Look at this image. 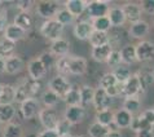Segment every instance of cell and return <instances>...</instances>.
<instances>
[{
	"instance_id": "1",
	"label": "cell",
	"mask_w": 154,
	"mask_h": 137,
	"mask_svg": "<svg viewBox=\"0 0 154 137\" xmlns=\"http://www.w3.org/2000/svg\"><path fill=\"white\" fill-rule=\"evenodd\" d=\"M40 89L42 84L39 83V80H34L31 78L25 79L23 83L16 87V101L22 104L29 98H35V96L39 95Z\"/></svg>"
},
{
	"instance_id": "2",
	"label": "cell",
	"mask_w": 154,
	"mask_h": 137,
	"mask_svg": "<svg viewBox=\"0 0 154 137\" xmlns=\"http://www.w3.org/2000/svg\"><path fill=\"white\" fill-rule=\"evenodd\" d=\"M63 25H61L56 21L54 18L52 20H47L44 23L40 26V34L45 39H48L51 41H54L62 38V32H63Z\"/></svg>"
},
{
	"instance_id": "3",
	"label": "cell",
	"mask_w": 154,
	"mask_h": 137,
	"mask_svg": "<svg viewBox=\"0 0 154 137\" xmlns=\"http://www.w3.org/2000/svg\"><path fill=\"white\" fill-rule=\"evenodd\" d=\"M38 117H39V122L42 126L44 127V129H56L60 120H61V119L58 118L57 111L53 108L42 109Z\"/></svg>"
},
{
	"instance_id": "4",
	"label": "cell",
	"mask_w": 154,
	"mask_h": 137,
	"mask_svg": "<svg viewBox=\"0 0 154 137\" xmlns=\"http://www.w3.org/2000/svg\"><path fill=\"white\" fill-rule=\"evenodd\" d=\"M110 9V3L109 2H87V14L91 20L100 18V17L108 16Z\"/></svg>"
},
{
	"instance_id": "5",
	"label": "cell",
	"mask_w": 154,
	"mask_h": 137,
	"mask_svg": "<svg viewBox=\"0 0 154 137\" xmlns=\"http://www.w3.org/2000/svg\"><path fill=\"white\" fill-rule=\"evenodd\" d=\"M113 104V98L108 95V92L102 88H96L95 89V97H93V108L97 113L104 110H109L110 106Z\"/></svg>"
},
{
	"instance_id": "6",
	"label": "cell",
	"mask_w": 154,
	"mask_h": 137,
	"mask_svg": "<svg viewBox=\"0 0 154 137\" xmlns=\"http://www.w3.org/2000/svg\"><path fill=\"white\" fill-rule=\"evenodd\" d=\"M38 14L45 20H52L60 11V4L57 2H39L35 5Z\"/></svg>"
},
{
	"instance_id": "7",
	"label": "cell",
	"mask_w": 154,
	"mask_h": 137,
	"mask_svg": "<svg viewBox=\"0 0 154 137\" xmlns=\"http://www.w3.org/2000/svg\"><path fill=\"white\" fill-rule=\"evenodd\" d=\"M49 89H51V91H53L57 96L63 98L66 96V93L71 89V84L69 83V80H67L65 76L56 75L49 82Z\"/></svg>"
},
{
	"instance_id": "8",
	"label": "cell",
	"mask_w": 154,
	"mask_h": 137,
	"mask_svg": "<svg viewBox=\"0 0 154 137\" xmlns=\"http://www.w3.org/2000/svg\"><path fill=\"white\" fill-rule=\"evenodd\" d=\"M21 115L23 119H32L40 113V105L36 98H29L20 105Z\"/></svg>"
},
{
	"instance_id": "9",
	"label": "cell",
	"mask_w": 154,
	"mask_h": 137,
	"mask_svg": "<svg viewBox=\"0 0 154 137\" xmlns=\"http://www.w3.org/2000/svg\"><path fill=\"white\" fill-rule=\"evenodd\" d=\"M136 56L139 62H148L154 58V44L152 41L143 40L136 45Z\"/></svg>"
},
{
	"instance_id": "10",
	"label": "cell",
	"mask_w": 154,
	"mask_h": 137,
	"mask_svg": "<svg viewBox=\"0 0 154 137\" xmlns=\"http://www.w3.org/2000/svg\"><path fill=\"white\" fill-rule=\"evenodd\" d=\"M122 9H123V13H125L126 17V21L132 23H136L141 21V16H143V9H141V5L140 4H136V3H126L122 5Z\"/></svg>"
},
{
	"instance_id": "11",
	"label": "cell",
	"mask_w": 154,
	"mask_h": 137,
	"mask_svg": "<svg viewBox=\"0 0 154 137\" xmlns=\"http://www.w3.org/2000/svg\"><path fill=\"white\" fill-rule=\"evenodd\" d=\"M144 91L141 85L140 78L137 74H132V76L125 83V97H139V95Z\"/></svg>"
},
{
	"instance_id": "12",
	"label": "cell",
	"mask_w": 154,
	"mask_h": 137,
	"mask_svg": "<svg viewBox=\"0 0 154 137\" xmlns=\"http://www.w3.org/2000/svg\"><path fill=\"white\" fill-rule=\"evenodd\" d=\"M47 67L43 65L39 58H34L27 63V72H29V78H31L34 80H40L45 76L47 74Z\"/></svg>"
},
{
	"instance_id": "13",
	"label": "cell",
	"mask_w": 154,
	"mask_h": 137,
	"mask_svg": "<svg viewBox=\"0 0 154 137\" xmlns=\"http://www.w3.org/2000/svg\"><path fill=\"white\" fill-rule=\"evenodd\" d=\"M93 31H95V30H93L92 22L91 21H87V20L79 21L74 26V35H75V38H78L79 40H88Z\"/></svg>"
},
{
	"instance_id": "14",
	"label": "cell",
	"mask_w": 154,
	"mask_h": 137,
	"mask_svg": "<svg viewBox=\"0 0 154 137\" xmlns=\"http://www.w3.org/2000/svg\"><path fill=\"white\" fill-rule=\"evenodd\" d=\"M85 117V110L82 105L79 106H67L65 110V118L70 124H78L84 119Z\"/></svg>"
},
{
	"instance_id": "15",
	"label": "cell",
	"mask_w": 154,
	"mask_h": 137,
	"mask_svg": "<svg viewBox=\"0 0 154 137\" xmlns=\"http://www.w3.org/2000/svg\"><path fill=\"white\" fill-rule=\"evenodd\" d=\"M88 68V62L84 57H71L70 58V66L69 72L70 75H84Z\"/></svg>"
},
{
	"instance_id": "16",
	"label": "cell",
	"mask_w": 154,
	"mask_h": 137,
	"mask_svg": "<svg viewBox=\"0 0 154 137\" xmlns=\"http://www.w3.org/2000/svg\"><path fill=\"white\" fill-rule=\"evenodd\" d=\"M69 50H70V43L65 38H60V39L51 43V53H53L58 58L67 56Z\"/></svg>"
},
{
	"instance_id": "17",
	"label": "cell",
	"mask_w": 154,
	"mask_h": 137,
	"mask_svg": "<svg viewBox=\"0 0 154 137\" xmlns=\"http://www.w3.org/2000/svg\"><path fill=\"white\" fill-rule=\"evenodd\" d=\"M149 31H150V26H149V23L144 20H141L136 23H132L130 29H128L130 35L132 38H135V39H143V38L148 35Z\"/></svg>"
},
{
	"instance_id": "18",
	"label": "cell",
	"mask_w": 154,
	"mask_h": 137,
	"mask_svg": "<svg viewBox=\"0 0 154 137\" xmlns=\"http://www.w3.org/2000/svg\"><path fill=\"white\" fill-rule=\"evenodd\" d=\"M132 119H134V115L131 113H128L126 109H119L117 113H114V123L119 129H123V128H130Z\"/></svg>"
},
{
	"instance_id": "19",
	"label": "cell",
	"mask_w": 154,
	"mask_h": 137,
	"mask_svg": "<svg viewBox=\"0 0 154 137\" xmlns=\"http://www.w3.org/2000/svg\"><path fill=\"white\" fill-rule=\"evenodd\" d=\"M108 18L110 21V23H112V26H114V27L123 26V25L127 22L122 7H118V5L110 7L109 13H108Z\"/></svg>"
},
{
	"instance_id": "20",
	"label": "cell",
	"mask_w": 154,
	"mask_h": 137,
	"mask_svg": "<svg viewBox=\"0 0 154 137\" xmlns=\"http://www.w3.org/2000/svg\"><path fill=\"white\" fill-rule=\"evenodd\" d=\"M25 35H26V31H23L21 27L16 26L14 23H9L8 27L5 29V31H4V39L13 43H17L18 40L23 39Z\"/></svg>"
},
{
	"instance_id": "21",
	"label": "cell",
	"mask_w": 154,
	"mask_h": 137,
	"mask_svg": "<svg viewBox=\"0 0 154 137\" xmlns=\"http://www.w3.org/2000/svg\"><path fill=\"white\" fill-rule=\"evenodd\" d=\"M113 45L112 44H105L102 47H96V48H92V58L95 59L96 62H106V59L109 58L110 53L113 52Z\"/></svg>"
},
{
	"instance_id": "22",
	"label": "cell",
	"mask_w": 154,
	"mask_h": 137,
	"mask_svg": "<svg viewBox=\"0 0 154 137\" xmlns=\"http://www.w3.org/2000/svg\"><path fill=\"white\" fill-rule=\"evenodd\" d=\"M63 5H65V8L75 18L82 16L84 12L87 11V2H82V0H69V2H66Z\"/></svg>"
},
{
	"instance_id": "23",
	"label": "cell",
	"mask_w": 154,
	"mask_h": 137,
	"mask_svg": "<svg viewBox=\"0 0 154 137\" xmlns=\"http://www.w3.org/2000/svg\"><path fill=\"white\" fill-rule=\"evenodd\" d=\"M13 23L23 30V31H29L32 27V17L29 12H18L14 17Z\"/></svg>"
},
{
	"instance_id": "24",
	"label": "cell",
	"mask_w": 154,
	"mask_h": 137,
	"mask_svg": "<svg viewBox=\"0 0 154 137\" xmlns=\"http://www.w3.org/2000/svg\"><path fill=\"white\" fill-rule=\"evenodd\" d=\"M122 58V63L125 65H132L137 61V56H136V47L132 44H127L119 50Z\"/></svg>"
},
{
	"instance_id": "25",
	"label": "cell",
	"mask_w": 154,
	"mask_h": 137,
	"mask_svg": "<svg viewBox=\"0 0 154 137\" xmlns=\"http://www.w3.org/2000/svg\"><path fill=\"white\" fill-rule=\"evenodd\" d=\"M23 68V61L18 56H13V57L8 58L5 61V72L8 75H16Z\"/></svg>"
},
{
	"instance_id": "26",
	"label": "cell",
	"mask_w": 154,
	"mask_h": 137,
	"mask_svg": "<svg viewBox=\"0 0 154 137\" xmlns=\"http://www.w3.org/2000/svg\"><path fill=\"white\" fill-rule=\"evenodd\" d=\"M16 101V87L11 84H3L0 95V105H12Z\"/></svg>"
},
{
	"instance_id": "27",
	"label": "cell",
	"mask_w": 154,
	"mask_h": 137,
	"mask_svg": "<svg viewBox=\"0 0 154 137\" xmlns=\"http://www.w3.org/2000/svg\"><path fill=\"white\" fill-rule=\"evenodd\" d=\"M88 41L91 43L92 48H96V47H102L105 44H110V36L108 32L93 31L91 38L88 39Z\"/></svg>"
},
{
	"instance_id": "28",
	"label": "cell",
	"mask_w": 154,
	"mask_h": 137,
	"mask_svg": "<svg viewBox=\"0 0 154 137\" xmlns=\"http://www.w3.org/2000/svg\"><path fill=\"white\" fill-rule=\"evenodd\" d=\"M14 50H16V43L9 41L7 39L0 40V58L2 59H7L13 57L14 56Z\"/></svg>"
},
{
	"instance_id": "29",
	"label": "cell",
	"mask_w": 154,
	"mask_h": 137,
	"mask_svg": "<svg viewBox=\"0 0 154 137\" xmlns=\"http://www.w3.org/2000/svg\"><path fill=\"white\" fill-rule=\"evenodd\" d=\"M62 100L67 106L82 105V100H80V89L78 87H71V89L66 93V96L63 97Z\"/></svg>"
},
{
	"instance_id": "30",
	"label": "cell",
	"mask_w": 154,
	"mask_h": 137,
	"mask_svg": "<svg viewBox=\"0 0 154 137\" xmlns=\"http://www.w3.org/2000/svg\"><path fill=\"white\" fill-rule=\"evenodd\" d=\"M109 127L108 126H102V124L93 122L91 126L88 127V136L89 137H106L109 135Z\"/></svg>"
},
{
	"instance_id": "31",
	"label": "cell",
	"mask_w": 154,
	"mask_h": 137,
	"mask_svg": "<svg viewBox=\"0 0 154 137\" xmlns=\"http://www.w3.org/2000/svg\"><path fill=\"white\" fill-rule=\"evenodd\" d=\"M23 129L18 123H8L3 128V137H22Z\"/></svg>"
},
{
	"instance_id": "32",
	"label": "cell",
	"mask_w": 154,
	"mask_h": 137,
	"mask_svg": "<svg viewBox=\"0 0 154 137\" xmlns=\"http://www.w3.org/2000/svg\"><path fill=\"white\" fill-rule=\"evenodd\" d=\"M112 72H113V75L115 76V79H117L118 83H126L127 80L132 76L128 66L127 65H123V63H122V65H119L118 67L113 68Z\"/></svg>"
},
{
	"instance_id": "33",
	"label": "cell",
	"mask_w": 154,
	"mask_h": 137,
	"mask_svg": "<svg viewBox=\"0 0 154 137\" xmlns=\"http://www.w3.org/2000/svg\"><path fill=\"white\" fill-rule=\"evenodd\" d=\"M16 115L13 105H0V123H11Z\"/></svg>"
},
{
	"instance_id": "34",
	"label": "cell",
	"mask_w": 154,
	"mask_h": 137,
	"mask_svg": "<svg viewBox=\"0 0 154 137\" xmlns=\"http://www.w3.org/2000/svg\"><path fill=\"white\" fill-rule=\"evenodd\" d=\"M91 22H92V26H93V30H95V31L108 32L110 30V27H113L112 23H110V21H109V18H108V16L91 20Z\"/></svg>"
},
{
	"instance_id": "35",
	"label": "cell",
	"mask_w": 154,
	"mask_h": 137,
	"mask_svg": "<svg viewBox=\"0 0 154 137\" xmlns=\"http://www.w3.org/2000/svg\"><path fill=\"white\" fill-rule=\"evenodd\" d=\"M60 98H61V97L57 96L53 91H51V89L48 88L44 93H43L42 101H43V104L45 105V108H54V106L58 104Z\"/></svg>"
},
{
	"instance_id": "36",
	"label": "cell",
	"mask_w": 154,
	"mask_h": 137,
	"mask_svg": "<svg viewBox=\"0 0 154 137\" xmlns=\"http://www.w3.org/2000/svg\"><path fill=\"white\" fill-rule=\"evenodd\" d=\"M123 109H126L132 115L139 113L141 109V102L139 100V97H127L125 100V104H123Z\"/></svg>"
},
{
	"instance_id": "37",
	"label": "cell",
	"mask_w": 154,
	"mask_h": 137,
	"mask_svg": "<svg viewBox=\"0 0 154 137\" xmlns=\"http://www.w3.org/2000/svg\"><path fill=\"white\" fill-rule=\"evenodd\" d=\"M70 56H65V57H60L57 58V62H56V70L58 72V75H70L69 72V66H70Z\"/></svg>"
},
{
	"instance_id": "38",
	"label": "cell",
	"mask_w": 154,
	"mask_h": 137,
	"mask_svg": "<svg viewBox=\"0 0 154 137\" xmlns=\"http://www.w3.org/2000/svg\"><path fill=\"white\" fill-rule=\"evenodd\" d=\"M80 100L82 105H89L93 104V97H95V89L89 85H83L80 87Z\"/></svg>"
},
{
	"instance_id": "39",
	"label": "cell",
	"mask_w": 154,
	"mask_h": 137,
	"mask_svg": "<svg viewBox=\"0 0 154 137\" xmlns=\"http://www.w3.org/2000/svg\"><path fill=\"white\" fill-rule=\"evenodd\" d=\"M54 20L56 21H58L61 25H70V23H72L74 22V20H75V17L72 16L69 11L66 9V8H60V11L57 12V14H56V17H54Z\"/></svg>"
},
{
	"instance_id": "40",
	"label": "cell",
	"mask_w": 154,
	"mask_h": 137,
	"mask_svg": "<svg viewBox=\"0 0 154 137\" xmlns=\"http://www.w3.org/2000/svg\"><path fill=\"white\" fill-rule=\"evenodd\" d=\"M96 122L102 124V126H110L113 122H114V113L112 110H104V111H100L97 113L96 115Z\"/></svg>"
},
{
	"instance_id": "41",
	"label": "cell",
	"mask_w": 154,
	"mask_h": 137,
	"mask_svg": "<svg viewBox=\"0 0 154 137\" xmlns=\"http://www.w3.org/2000/svg\"><path fill=\"white\" fill-rule=\"evenodd\" d=\"M118 82L117 79H115V76L113 75V72H108V74H104L100 78V82H98V84H100V88L105 89V91H108L109 88H112L113 85H115Z\"/></svg>"
},
{
	"instance_id": "42",
	"label": "cell",
	"mask_w": 154,
	"mask_h": 137,
	"mask_svg": "<svg viewBox=\"0 0 154 137\" xmlns=\"http://www.w3.org/2000/svg\"><path fill=\"white\" fill-rule=\"evenodd\" d=\"M38 58H39L43 65L47 67V70H49V68L52 67V66H56L57 58H56V56H54L53 53H51V52H44V53H42Z\"/></svg>"
},
{
	"instance_id": "43",
	"label": "cell",
	"mask_w": 154,
	"mask_h": 137,
	"mask_svg": "<svg viewBox=\"0 0 154 137\" xmlns=\"http://www.w3.org/2000/svg\"><path fill=\"white\" fill-rule=\"evenodd\" d=\"M139 78H140V82H141V85H143V88L145 89L146 85H150L153 82H154V76L152 74V70H143L137 72Z\"/></svg>"
},
{
	"instance_id": "44",
	"label": "cell",
	"mask_w": 154,
	"mask_h": 137,
	"mask_svg": "<svg viewBox=\"0 0 154 137\" xmlns=\"http://www.w3.org/2000/svg\"><path fill=\"white\" fill-rule=\"evenodd\" d=\"M106 65H108L109 67H112V68H115L119 65H122V58H121L119 50H113V52L110 53L109 58L106 59Z\"/></svg>"
},
{
	"instance_id": "45",
	"label": "cell",
	"mask_w": 154,
	"mask_h": 137,
	"mask_svg": "<svg viewBox=\"0 0 154 137\" xmlns=\"http://www.w3.org/2000/svg\"><path fill=\"white\" fill-rule=\"evenodd\" d=\"M106 92H108V95L112 98L125 96V83H117L112 88H109Z\"/></svg>"
},
{
	"instance_id": "46",
	"label": "cell",
	"mask_w": 154,
	"mask_h": 137,
	"mask_svg": "<svg viewBox=\"0 0 154 137\" xmlns=\"http://www.w3.org/2000/svg\"><path fill=\"white\" fill-rule=\"evenodd\" d=\"M71 127H72V124H70L66 119H61L56 128V132L58 133V136L69 135V133H71Z\"/></svg>"
},
{
	"instance_id": "47",
	"label": "cell",
	"mask_w": 154,
	"mask_h": 137,
	"mask_svg": "<svg viewBox=\"0 0 154 137\" xmlns=\"http://www.w3.org/2000/svg\"><path fill=\"white\" fill-rule=\"evenodd\" d=\"M140 5L143 12L148 14H154V0H145V2H141Z\"/></svg>"
},
{
	"instance_id": "48",
	"label": "cell",
	"mask_w": 154,
	"mask_h": 137,
	"mask_svg": "<svg viewBox=\"0 0 154 137\" xmlns=\"http://www.w3.org/2000/svg\"><path fill=\"white\" fill-rule=\"evenodd\" d=\"M8 13L5 9L0 11V32H4L5 29L8 27Z\"/></svg>"
},
{
	"instance_id": "49",
	"label": "cell",
	"mask_w": 154,
	"mask_h": 137,
	"mask_svg": "<svg viewBox=\"0 0 154 137\" xmlns=\"http://www.w3.org/2000/svg\"><path fill=\"white\" fill-rule=\"evenodd\" d=\"M38 137H60L56 129H44L38 133Z\"/></svg>"
},
{
	"instance_id": "50",
	"label": "cell",
	"mask_w": 154,
	"mask_h": 137,
	"mask_svg": "<svg viewBox=\"0 0 154 137\" xmlns=\"http://www.w3.org/2000/svg\"><path fill=\"white\" fill-rule=\"evenodd\" d=\"M16 5L20 9V12H27L30 8H31L32 3H30V2H18Z\"/></svg>"
},
{
	"instance_id": "51",
	"label": "cell",
	"mask_w": 154,
	"mask_h": 137,
	"mask_svg": "<svg viewBox=\"0 0 154 137\" xmlns=\"http://www.w3.org/2000/svg\"><path fill=\"white\" fill-rule=\"evenodd\" d=\"M141 115L146 119L148 122H150L153 126H154V113H153V109H148V110H145L144 113H141Z\"/></svg>"
},
{
	"instance_id": "52",
	"label": "cell",
	"mask_w": 154,
	"mask_h": 137,
	"mask_svg": "<svg viewBox=\"0 0 154 137\" xmlns=\"http://www.w3.org/2000/svg\"><path fill=\"white\" fill-rule=\"evenodd\" d=\"M137 137H154V135L152 129H146V131H139Z\"/></svg>"
},
{
	"instance_id": "53",
	"label": "cell",
	"mask_w": 154,
	"mask_h": 137,
	"mask_svg": "<svg viewBox=\"0 0 154 137\" xmlns=\"http://www.w3.org/2000/svg\"><path fill=\"white\" fill-rule=\"evenodd\" d=\"M106 137H122V133L119 131H110Z\"/></svg>"
},
{
	"instance_id": "54",
	"label": "cell",
	"mask_w": 154,
	"mask_h": 137,
	"mask_svg": "<svg viewBox=\"0 0 154 137\" xmlns=\"http://www.w3.org/2000/svg\"><path fill=\"white\" fill-rule=\"evenodd\" d=\"M5 72V59H2L0 58V74Z\"/></svg>"
},
{
	"instance_id": "55",
	"label": "cell",
	"mask_w": 154,
	"mask_h": 137,
	"mask_svg": "<svg viewBox=\"0 0 154 137\" xmlns=\"http://www.w3.org/2000/svg\"><path fill=\"white\" fill-rule=\"evenodd\" d=\"M25 137H38V135H34V133H30L27 136H25Z\"/></svg>"
},
{
	"instance_id": "56",
	"label": "cell",
	"mask_w": 154,
	"mask_h": 137,
	"mask_svg": "<svg viewBox=\"0 0 154 137\" xmlns=\"http://www.w3.org/2000/svg\"><path fill=\"white\" fill-rule=\"evenodd\" d=\"M60 137H74V136H72L71 133H69V135H63V136H60Z\"/></svg>"
},
{
	"instance_id": "57",
	"label": "cell",
	"mask_w": 154,
	"mask_h": 137,
	"mask_svg": "<svg viewBox=\"0 0 154 137\" xmlns=\"http://www.w3.org/2000/svg\"><path fill=\"white\" fill-rule=\"evenodd\" d=\"M2 91H3V84L0 83V95H2Z\"/></svg>"
},
{
	"instance_id": "58",
	"label": "cell",
	"mask_w": 154,
	"mask_h": 137,
	"mask_svg": "<svg viewBox=\"0 0 154 137\" xmlns=\"http://www.w3.org/2000/svg\"><path fill=\"white\" fill-rule=\"evenodd\" d=\"M152 74H153V76H154V67L152 68Z\"/></svg>"
},
{
	"instance_id": "59",
	"label": "cell",
	"mask_w": 154,
	"mask_h": 137,
	"mask_svg": "<svg viewBox=\"0 0 154 137\" xmlns=\"http://www.w3.org/2000/svg\"><path fill=\"white\" fill-rule=\"evenodd\" d=\"M74 137H85V136H82V135H79V136H74Z\"/></svg>"
},
{
	"instance_id": "60",
	"label": "cell",
	"mask_w": 154,
	"mask_h": 137,
	"mask_svg": "<svg viewBox=\"0 0 154 137\" xmlns=\"http://www.w3.org/2000/svg\"><path fill=\"white\" fill-rule=\"evenodd\" d=\"M153 113H154V109H153Z\"/></svg>"
}]
</instances>
